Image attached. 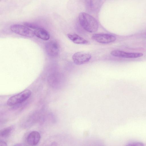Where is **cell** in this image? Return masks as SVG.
<instances>
[{
	"label": "cell",
	"instance_id": "15",
	"mask_svg": "<svg viewBox=\"0 0 146 146\" xmlns=\"http://www.w3.org/2000/svg\"><path fill=\"white\" fill-rule=\"evenodd\" d=\"M7 145V144L5 142L2 140H0V146H5Z\"/></svg>",
	"mask_w": 146,
	"mask_h": 146
},
{
	"label": "cell",
	"instance_id": "4",
	"mask_svg": "<svg viewBox=\"0 0 146 146\" xmlns=\"http://www.w3.org/2000/svg\"><path fill=\"white\" fill-rule=\"evenodd\" d=\"M92 57L91 54L86 51H80L75 53L72 58L74 63L77 65H80L88 62Z\"/></svg>",
	"mask_w": 146,
	"mask_h": 146
},
{
	"label": "cell",
	"instance_id": "9",
	"mask_svg": "<svg viewBox=\"0 0 146 146\" xmlns=\"http://www.w3.org/2000/svg\"><path fill=\"white\" fill-rule=\"evenodd\" d=\"M40 139V134L37 131H34L31 132L26 138L27 143L30 145H35L39 142Z\"/></svg>",
	"mask_w": 146,
	"mask_h": 146
},
{
	"label": "cell",
	"instance_id": "1",
	"mask_svg": "<svg viewBox=\"0 0 146 146\" xmlns=\"http://www.w3.org/2000/svg\"><path fill=\"white\" fill-rule=\"evenodd\" d=\"M80 24L86 31L93 33L97 31L99 25L96 19L92 15L85 12H81L78 15Z\"/></svg>",
	"mask_w": 146,
	"mask_h": 146
},
{
	"label": "cell",
	"instance_id": "12",
	"mask_svg": "<svg viewBox=\"0 0 146 146\" xmlns=\"http://www.w3.org/2000/svg\"><path fill=\"white\" fill-rule=\"evenodd\" d=\"M14 126H11L5 128L2 130L0 132V136L2 137H5L9 135L14 129Z\"/></svg>",
	"mask_w": 146,
	"mask_h": 146
},
{
	"label": "cell",
	"instance_id": "10",
	"mask_svg": "<svg viewBox=\"0 0 146 146\" xmlns=\"http://www.w3.org/2000/svg\"><path fill=\"white\" fill-rule=\"evenodd\" d=\"M68 38L73 42L78 44H86L88 41L77 34L70 33L67 34Z\"/></svg>",
	"mask_w": 146,
	"mask_h": 146
},
{
	"label": "cell",
	"instance_id": "14",
	"mask_svg": "<svg viewBox=\"0 0 146 146\" xmlns=\"http://www.w3.org/2000/svg\"><path fill=\"white\" fill-rule=\"evenodd\" d=\"M128 145L131 146H143V145L141 143L135 142L130 143Z\"/></svg>",
	"mask_w": 146,
	"mask_h": 146
},
{
	"label": "cell",
	"instance_id": "5",
	"mask_svg": "<svg viewBox=\"0 0 146 146\" xmlns=\"http://www.w3.org/2000/svg\"><path fill=\"white\" fill-rule=\"evenodd\" d=\"M92 39L102 44H108L115 41L116 37L114 35L107 34H95L92 36Z\"/></svg>",
	"mask_w": 146,
	"mask_h": 146
},
{
	"label": "cell",
	"instance_id": "13",
	"mask_svg": "<svg viewBox=\"0 0 146 146\" xmlns=\"http://www.w3.org/2000/svg\"><path fill=\"white\" fill-rule=\"evenodd\" d=\"M24 25L25 26L28 28H31L33 29H36L39 27L37 25L32 23L28 22H25L24 23Z\"/></svg>",
	"mask_w": 146,
	"mask_h": 146
},
{
	"label": "cell",
	"instance_id": "11",
	"mask_svg": "<svg viewBox=\"0 0 146 146\" xmlns=\"http://www.w3.org/2000/svg\"><path fill=\"white\" fill-rule=\"evenodd\" d=\"M34 34L38 37L45 40H48L50 37L48 32L44 29L39 27L35 29Z\"/></svg>",
	"mask_w": 146,
	"mask_h": 146
},
{
	"label": "cell",
	"instance_id": "6",
	"mask_svg": "<svg viewBox=\"0 0 146 146\" xmlns=\"http://www.w3.org/2000/svg\"><path fill=\"white\" fill-rule=\"evenodd\" d=\"M110 54L114 56L126 58H135L143 55V54L141 53L126 52L118 50H112Z\"/></svg>",
	"mask_w": 146,
	"mask_h": 146
},
{
	"label": "cell",
	"instance_id": "2",
	"mask_svg": "<svg viewBox=\"0 0 146 146\" xmlns=\"http://www.w3.org/2000/svg\"><path fill=\"white\" fill-rule=\"evenodd\" d=\"M31 91L26 89L20 93L10 97L7 100V103L10 106H15L24 102L30 96Z\"/></svg>",
	"mask_w": 146,
	"mask_h": 146
},
{
	"label": "cell",
	"instance_id": "8",
	"mask_svg": "<svg viewBox=\"0 0 146 146\" xmlns=\"http://www.w3.org/2000/svg\"><path fill=\"white\" fill-rule=\"evenodd\" d=\"M102 0H85L86 10L90 12H96L100 7Z\"/></svg>",
	"mask_w": 146,
	"mask_h": 146
},
{
	"label": "cell",
	"instance_id": "3",
	"mask_svg": "<svg viewBox=\"0 0 146 146\" xmlns=\"http://www.w3.org/2000/svg\"><path fill=\"white\" fill-rule=\"evenodd\" d=\"M10 29L13 32L23 36L32 38L35 35L34 31L25 26L13 24L11 25Z\"/></svg>",
	"mask_w": 146,
	"mask_h": 146
},
{
	"label": "cell",
	"instance_id": "7",
	"mask_svg": "<svg viewBox=\"0 0 146 146\" xmlns=\"http://www.w3.org/2000/svg\"><path fill=\"white\" fill-rule=\"evenodd\" d=\"M45 49L48 55L51 57H56L59 53L58 45L54 41H51L47 42L45 46Z\"/></svg>",
	"mask_w": 146,
	"mask_h": 146
}]
</instances>
